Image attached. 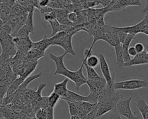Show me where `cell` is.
Instances as JSON below:
<instances>
[{"label":"cell","mask_w":148,"mask_h":119,"mask_svg":"<svg viewBox=\"0 0 148 119\" xmlns=\"http://www.w3.org/2000/svg\"><path fill=\"white\" fill-rule=\"evenodd\" d=\"M123 98L120 92L116 91L114 87L106 86L99 94L97 118L116 108L117 103Z\"/></svg>","instance_id":"7a4b0ae2"},{"label":"cell","mask_w":148,"mask_h":119,"mask_svg":"<svg viewBox=\"0 0 148 119\" xmlns=\"http://www.w3.org/2000/svg\"><path fill=\"white\" fill-rule=\"evenodd\" d=\"M13 42L17 48L24 46L27 45H29L32 44V41L29 38H24V37H14L13 38Z\"/></svg>","instance_id":"9a60e30c"},{"label":"cell","mask_w":148,"mask_h":119,"mask_svg":"<svg viewBox=\"0 0 148 119\" xmlns=\"http://www.w3.org/2000/svg\"><path fill=\"white\" fill-rule=\"evenodd\" d=\"M42 75V73L40 72L38 74H36V75H30L29 77H28L26 79H25V80L23 81V82L21 84V85L20 86V87L18 88V89L17 90V91L16 92L18 93L26 89H27V86L28 85V84L32 82V81H34V80L38 78L39 77H40ZM15 92V93H16Z\"/></svg>","instance_id":"5bb4252c"},{"label":"cell","mask_w":148,"mask_h":119,"mask_svg":"<svg viewBox=\"0 0 148 119\" xmlns=\"http://www.w3.org/2000/svg\"><path fill=\"white\" fill-rule=\"evenodd\" d=\"M69 107V112L71 116H77L78 114V109L75 102H66Z\"/></svg>","instance_id":"7402d4cb"},{"label":"cell","mask_w":148,"mask_h":119,"mask_svg":"<svg viewBox=\"0 0 148 119\" xmlns=\"http://www.w3.org/2000/svg\"><path fill=\"white\" fill-rule=\"evenodd\" d=\"M134 47L138 53H142L145 51V46L143 44L140 42H137L136 44H135Z\"/></svg>","instance_id":"cb8c5ba5"},{"label":"cell","mask_w":148,"mask_h":119,"mask_svg":"<svg viewBox=\"0 0 148 119\" xmlns=\"http://www.w3.org/2000/svg\"><path fill=\"white\" fill-rule=\"evenodd\" d=\"M146 51H147V53H148V44H147V45H146Z\"/></svg>","instance_id":"f546056e"},{"label":"cell","mask_w":148,"mask_h":119,"mask_svg":"<svg viewBox=\"0 0 148 119\" xmlns=\"http://www.w3.org/2000/svg\"><path fill=\"white\" fill-rule=\"evenodd\" d=\"M112 1V0H111V1Z\"/></svg>","instance_id":"836d02e7"},{"label":"cell","mask_w":148,"mask_h":119,"mask_svg":"<svg viewBox=\"0 0 148 119\" xmlns=\"http://www.w3.org/2000/svg\"><path fill=\"white\" fill-rule=\"evenodd\" d=\"M132 99V98L130 97L125 100H120L117 103L116 109L120 115L123 116L127 119H138V117L134 114L130 107Z\"/></svg>","instance_id":"8992f818"},{"label":"cell","mask_w":148,"mask_h":119,"mask_svg":"<svg viewBox=\"0 0 148 119\" xmlns=\"http://www.w3.org/2000/svg\"><path fill=\"white\" fill-rule=\"evenodd\" d=\"M83 59L85 60L86 64L88 66L93 68L97 66V65L99 63V57L94 55H91L87 58L84 57Z\"/></svg>","instance_id":"ac0fdd59"},{"label":"cell","mask_w":148,"mask_h":119,"mask_svg":"<svg viewBox=\"0 0 148 119\" xmlns=\"http://www.w3.org/2000/svg\"><path fill=\"white\" fill-rule=\"evenodd\" d=\"M98 57L99 59V66L101 73L103 77L106 81L107 86L109 88L113 87L114 83V74H113L112 75L111 74L109 65L105 56L101 53H99Z\"/></svg>","instance_id":"52a82bcc"},{"label":"cell","mask_w":148,"mask_h":119,"mask_svg":"<svg viewBox=\"0 0 148 119\" xmlns=\"http://www.w3.org/2000/svg\"><path fill=\"white\" fill-rule=\"evenodd\" d=\"M34 13V9L28 12V15L25 24V25L29 30L31 34L33 33L34 31V20H33Z\"/></svg>","instance_id":"ffe728a7"},{"label":"cell","mask_w":148,"mask_h":119,"mask_svg":"<svg viewBox=\"0 0 148 119\" xmlns=\"http://www.w3.org/2000/svg\"><path fill=\"white\" fill-rule=\"evenodd\" d=\"M42 1V0H37L38 2H39V1Z\"/></svg>","instance_id":"4dcf8cb0"},{"label":"cell","mask_w":148,"mask_h":119,"mask_svg":"<svg viewBox=\"0 0 148 119\" xmlns=\"http://www.w3.org/2000/svg\"><path fill=\"white\" fill-rule=\"evenodd\" d=\"M148 11V0H146V5L144 8L142 9L141 12L142 13H146V12Z\"/></svg>","instance_id":"4316f807"},{"label":"cell","mask_w":148,"mask_h":119,"mask_svg":"<svg viewBox=\"0 0 148 119\" xmlns=\"http://www.w3.org/2000/svg\"><path fill=\"white\" fill-rule=\"evenodd\" d=\"M47 97L49 107L51 108H54V107L57 104L58 100L61 99L60 96L54 91H53Z\"/></svg>","instance_id":"d6986e66"},{"label":"cell","mask_w":148,"mask_h":119,"mask_svg":"<svg viewBox=\"0 0 148 119\" xmlns=\"http://www.w3.org/2000/svg\"><path fill=\"white\" fill-rule=\"evenodd\" d=\"M130 6H140L141 2L140 0H130Z\"/></svg>","instance_id":"484cf974"},{"label":"cell","mask_w":148,"mask_h":119,"mask_svg":"<svg viewBox=\"0 0 148 119\" xmlns=\"http://www.w3.org/2000/svg\"><path fill=\"white\" fill-rule=\"evenodd\" d=\"M68 53L64 52L61 55L57 56L53 53H49V58L52 60L56 64V70L53 73L54 75H61L65 77L66 78L73 82L75 85L76 90H79V88L83 84H86L87 78L83 75V67L84 63L82 62L80 67L76 71H72L66 67L64 59Z\"/></svg>","instance_id":"6da1fadb"},{"label":"cell","mask_w":148,"mask_h":119,"mask_svg":"<svg viewBox=\"0 0 148 119\" xmlns=\"http://www.w3.org/2000/svg\"><path fill=\"white\" fill-rule=\"evenodd\" d=\"M31 34L29 30L27 27V26L24 24L21 28L18 30L17 33L16 34L15 37H24V38H29V34Z\"/></svg>","instance_id":"44dd1931"},{"label":"cell","mask_w":148,"mask_h":119,"mask_svg":"<svg viewBox=\"0 0 148 119\" xmlns=\"http://www.w3.org/2000/svg\"><path fill=\"white\" fill-rule=\"evenodd\" d=\"M135 104L137 109L140 113L143 119H148V105L146 104L143 97H136Z\"/></svg>","instance_id":"7c38bea8"},{"label":"cell","mask_w":148,"mask_h":119,"mask_svg":"<svg viewBox=\"0 0 148 119\" xmlns=\"http://www.w3.org/2000/svg\"><path fill=\"white\" fill-rule=\"evenodd\" d=\"M86 84L89 87L90 93L98 97L99 93L107 86L106 81L102 76L92 80H87Z\"/></svg>","instance_id":"ba28073f"},{"label":"cell","mask_w":148,"mask_h":119,"mask_svg":"<svg viewBox=\"0 0 148 119\" xmlns=\"http://www.w3.org/2000/svg\"><path fill=\"white\" fill-rule=\"evenodd\" d=\"M128 53L130 55V56L134 57L138 54V53H137V52H136L134 46L129 47V48L128 49Z\"/></svg>","instance_id":"d4e9b609"},{"label":"cell","mask_w":148,"mask_h":119,"mask_svg":"<svg viewBox=\"0 0 148 119\" xmlns=\"http://www.w3.org/2000/svg\"><path fill=\"white\" fill-rule=\"evenodd\" d=\"M70 119H80V118L77 116H71Z\"/></svg>","instance_id":"f1b7e54d"},{"label":"cell","mask_w":148,"mask_h":119,"mask_svg":"<svg viewBox=\"0 0 148 119\" xmlns=\"http://www.w3.org/2000/svg\"><path fill=\"white\" fill-rule=\"evenodd\" d=\"M49 24L51 26V27L52 29V33H51V37L54 35L58 32L62 31V24H61L56 18H54L52 20H51L49 22Z\"/></svg>","instance_id":"e0dca14e"},{"label":"cell","mask_w":148,"mask_h":119,"mask_svg":"<svg viewBox=\"0 0 148 119\" xmlns=\"http://www.w3.org/2000/svg\"><path fill=\"white\" fill-rule=\"evenodd\" d=\"M69 79L65 78L62 81L55 83L54 85L53 91L54 92L57 93L60 96L61 99L65 98L68 94V90L67 88V84Z\"/></svg>","instance_id":"30bf717a"},{"label":"cell","mask_w":148,"mask_h":119,"mask_svg":"<svg viewBox=\"0 0 148 119\" xmlns=\"http://www.w3.org/2000/svg\"><path fill=\"white\" fill-rule=\"evenodd\" d=\"M81 119H84V118H81Z\"/></svg>","instance_id":"d6a6232c"},{"label":"cell","mask_w":148,"mask_h":119,"mask_svg":"<svg viewBox=\"0 0 148 119\" xmlns=\"http://www.w3.org/2000/svg\"><path fill=\"white\" fill-rule=\"evenodd\" d=\"M68 18L69 20L72 23H73L75 25L77 19V13L76 12H69L68 15Z\"/></svg>","instance_id":"603a6c76"},{"label":"cell","mask_w":148,"mask_h":119,"mask_svg":"<svg viewBox=\"0 0 148 119\" xmlns=\"http://www.w3.org/2000/svg\"><path fill=\"white\" fill-rule=\"evenodd\" d=\"M80 31H86L83 24L75 26V29L69 33L65 31L57 33L54 35L50 37L51 42V46H59L62 48L65 52H67L68 54L69 53L72 56H75L76 53L73 50L72 46V37Z\"/></svg>","instance_id":"3957f363"},{"label":"cell","mask_w":148,"mask_h":119,"mask_svg":"<svg viewBox=\"0 0 148 119\" xmlns=\"http://www.w3.org/2000/svg\"><path fill=\"white\" fill-rule=\"evenodd\" d=\"M83 62L84 63V66L86 68L87 80H92V79H94L100 77V75L96 72V71L94 70L93 67H90L86 64L84 59L83 60Z\"/></svg>","instance_id":"2e32d148"},{"label":"cell","mask_w":148,"mask_h":119,"mask_svg":"<svg viewBox=\"0 0 148 119\" xmlns=\"http://www.w3.org/2000/svg\"><path fill=\"white\" fill-rule=\"evenodd\" d=\"M75 103L78 109L77 116L80 119L89 113L96 104L88 102H75Z\"/></svg>","instance_id":"9c48e42d"},{"label":"cell","mask_w":148,"mask_h":119,"mask_svg":"<svg viewBox=\"0 0 148 119\" xmlns=\"http://www.w3.org/2000/svg\"><path fill=\"white\" fill-rule=\"evenodd\" d=\"M148 86L146 80H128L119 82H114L113 87L115 90H134Z\"/></svg>","instance_id":"5b68a950"},{"label":"cell","mask_w":148,"mask_h":119,"mask_svg":"<svg viewBox=\"0 0 148 119\" xmlns=\"http://www.w3.org/2000/svg\"><path fill=\"white\" fill-rule=\"evenodd\" d=\"M1 45L2 53L1 60H6L13 58L17 53L16 45L13 42V37L9 33L1 30Z\"/></svg>","instance_id":"277c9868"},{"label":"cell","mask_w":148,"mask_h":119,"mask_svg":"<svg viewBox=\"0 0 148 119\" xmlns=\"http://www.w3.org/2000/svg\"><path fill=\"white\" fill-rule=\"evenodd\" d=\"M1 119H2V118H1ZM18 119H21V118H18Z\"/></svg>","instance_id":"1f68e13d"},{"label":"cell","mask_w":148,"mask_h":119,"mask_svg":"<svg viewBox=\"0 0 148 119\" xmlns=\"http://www.w3.org/2000/svg\"><path fill=\"white\" fill-rule=\"evenodd\" d=\"M110 119H121V118L119 116H117L112 117H111Z\"/></svg>","instance_id":"83f0119b"},{"label":"cell","mask_w":148,"mask_h":119,"mask_svg":"<svg viewBox=\"0 0 148 119\" xmlns=\"http://www.w3.org/2000/svg\"><path fill=\"white\" fill-rule=\"evenodd\" d=\"M148 64V53L146 50L143 52L138 53L135 56L131 59L130 62L126 64L125 67H131L133 66Z\"/></svg>","instance_id":"8fae6325"},{"label":"cell","mask_w":148,"mask_h":119,"mask_svg":"<svg viewBox=\"0 0 148 119\" xmlns=\"http://www.w3.org/2000/svg\"><path fill=\"white\" fill-rule=\"evenodd\" d=\"M116 53V63L119 69L122 70L124 66V61L123 58V49L121 44L114 47Z\"/></svg>","instance_id":"4fadbf2b"},{"label":"cell","mask_w":148,"mask_h":119,"mask_svg":"<svg viewBox=\"0 0 148 119\" xmlns=\"http://www.w3.org/2000/svg\"><path fill=\"white\" fill-rule=\"evenodd\" d=\"M35 119H36V118H35Z\"/></svg>","instance_id":"e575fe53"}]
</instances>
